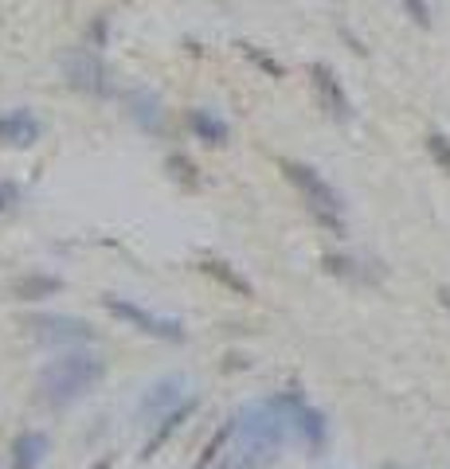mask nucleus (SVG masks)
Segmentation results:
<instances>
[{
    "label": "nucleus",
    "instance_id": "obj_11",
    "mask_svg": "<svg viewBox=\"0 0 450 469\" xmlns=\"http://www.w3.org/2000/svg\"><path fill=\"white\" fill-rule=\"evenodd\" d=\"M39 133H44V125H39V117L31 110H8L0 114V145L8 149H28L39 141Z\"/></svg>",
    "mask_w": 450,
    "mask_h": 469
},
{
    "label": "nucleus",
    "instance_id": "obj_20",
    "mask_svg": "<svg viewBox=\"0 0 450 469\" xmlns=\"http://www.w3.org/2000/svg\"><path fill=\"white\" fill-rule=\"evenodd\" d=\"M427 153H431V161L443 168V173H450V137L446 133H431V137H427Z\"/></svg>",
    "mask_w": 450,
    "mask_h": 469
},
{
    "label": "nucleus",
    "instance_id": "obj_13",
    "mask_svg": "<svg viewBox=\"0 0 450 469\" xmlns=\"http://www.w3.org/2000/svg\"><path fill=\"white\" fill-rule=\"evenodd\" d=\"M48 457V434L44 431H24L13 442V469H39Z\"/></svg>",
    "mask_w": 450,
    "mask_h": 469
},
{
    "label": "nucleus",
    "instance_id": "obj_26",
    "mask_svg": "<svg viewBox=\"0 0 450 469\" xmlns=\"http://www.w3.org/2000/svg\"><path fill=\"white\" fill-rule=\"evenodd\" d=\"M110 465H114V457H110V454H102L99 462H94V469H110Z\"/></svg>",
    "mask_w": 450,
    "mask_h": 469
},
{
    "label": "nucleus",
    "instance_id": "obj_14",
    "mask_svg": "<svg viewBox=\"0 0 450 469\" xmlns=\"http://www.w3.org/2000/svg\"><path fill=\"white\" fill-rule=\"evenodd\" d=\"M196 266H200L203 274H208L212 282H220L223 290H231V294H239V297H255V286L243 278V274L235 270L231 262H223V259H200Z\"/></svg>",
    "mask_w": 450,
    "mask_h": 469
},
{
    "label": "nucleus",
    "instance_id": "obj_17",
    "mask_svg": "<svg viewBox=\"0 0 450 469\" xmlns=\"http://www.w3.org/2000/svg\"><path fill=\"white\" fill-rule=\"evenodd\" d=\"M321 266H325L329 274H337V278H352V282H368V278H372V274L364 270V262L349 259V254H325V259H321Z\"/></svg>",
    "mask_w": 450,
    "mask_h": 469
},
{
    "label": "nucleus",
    "instance_id": "obj_6",
    "mask_svg": "<svg viewBox=\"0 0 450 469\" xmlns=\"http://www.w3.org/2000/svg\"><path fill=\"white\" fill-rule=\"evenodd\" d=\"M271 403H274V407L286 414V419H290V426H294V431L306 439V446H309V450H314V454H321V450H325V439H329V422H325V414H321L317 407H309L302 391H298V388H286L282 396H274Z\"/></svg>",
    "mask_w": 450,
    "mask_h": 469
},
{
    "label": "nucleus",
    "instance_id": "obj_16",
    "mask_svg": "<svg viewBox=\"0 0 450 469\" xmlns=\"http://www.w3.org/2000/svg\"><path fill=\"white\" fill-rule=\"evenodd\" d=\"M63 290V278H51V274H24L13 294L20 297V302H44V297H56Z\"/></svg>",
    "mask_w": 450,
    "mask_h": 469
},
{
    "label": "nucleus",
    "instance_id": "obj_4",
    "mask_svg": "<svg viewBox=\"0 0 450 469\" xmlns=\"http://www.w3.org/2000/svg\"><path fill=\"white\" fill-rule=\"evenodd\" d=\"M102 309H106L110 317H117V321L134 325L137 333L153 337V340H169V345H180V340L188 337V333H185V321H180V317L149 313V309L125 302V297H117V294H102Z\"/></svg>",
    "mask_w": 450,
    "mask_h": 469
},
{
    "label": "nucleus",
    "instance_id": "obj_24",
    "mask_svg": "<svg viewBox=\"0 0 450 469\" xmlns=\"http://www.w3.org/2000/svg\"><path fill=\"white\" fill-rule=\"evenodd\" d=\"M216 469H247V465H243V462H239V457H235V454H228V457H223V462H220Z\"/></svg>",
    "mask_w": 450,
    "mask_h": 469
},
{
    "label": "nucleus",
    "instance_id": "obj_25",
    "mask_svg": "<svg viewBox=\"0 0 450 469\" xmlns=\"http://www.w3.org/2000/svg\"><path fill=\"white\" fill-rule=\"evenodd\" d=\"M247 364H251L247 356H235V352H231V356H228V368H247Z\"/></svg>",
    "mask_w": 450,
    "mask_h": 469
},
{
    "label": "nucleus",
    "instance_id": "obj_1",
    "mask_svg": "<svg viewBox=\"0 0 450 469\" xmlns=\"http://www.w3.org/2000/svg\"><path fill=\"white\" fill-rule=\"evenodd\" d=\"M106 379V360L94 352H67L39 371L36 391L48 407H71Z\"/></svg>",
    "mask_w": 450,
    "mask_h": 469
},
{
    "label": "nucleus",
    "instance_id": "obj_27",
    "mask_svg": "<svg viewBox=\"0 0 450 469\" xmlns=\"http://www.w3.org/2000/svg\"><path fill=\"white\" fill-rule=\"evenodd\" d=\"M384 469H403V465H384Z\"/></svg>",
    "mask_w": 450,
    "mask_h": 469
},
{
    "label": "nucleus",
    "instance_id": "obj_19",
    "mask_svg": "<svg viewBox=\"0 0 450 469\" xmlns=\"http://www.w3.org/2000/svg\"><path fill=\"white\" fill-rule=\"evenodd\" d=\"M235 47H239L243 55H247V59H251V63H255V67H259L263 74H271V79H282V74H286V67H282V63H278L274 55H266L263 47H255V44H235Z\"/></svg>",
    "mask_w": 450,
    "mask_h": 469
},
{
    "label": "nucleus",
    "instance_id": "obj_5",
    "mask_svg": "<svg viewBox=\"0 0 450 469\" xmlns=\"http://www.w3.org/2000/svg\"><path fill=\"white\" fill-rule=\"evenodd\" d=\"M63 74H67V82H71L74 90L91 94V98H114V94H117L114 71L106 67L94 51H87V47L71 51V55L63 59Z\"/></svg>",
    "mask_w": 450,
    "mask_h": 469
},
{
    "label": "nucleus",
    "instance_id": "obj_7",
    "mask_svg": "<svg viewBox=\"0 0 450 469\" xmlns=\"http://www.w3.org/2000/svg\"><path fill=\"white\" fill-rule=\"evenodd\" d=\"M24 328L44 345H87V340H94V325L71 313H36L24 321Z\"/></svg>",
    "mask_w": 450,
    "mask_h": 469
},
{
    "label": "nucleus",
    "instance_id": "obj_9",
    "mask_svg": "<svg viewBox=\"0 0 450 469\" xmlns=\"http://www.w3.org/2000/svg\"><path fill=\"white\" fill-rule=\"evenodd\" d=\"M196 407H200V399L188 396L180 407H173L169 414H160V419L153 422V431H149V439L142 442V462H149V457H157L160 450H165V446L173 442V434H180L188 426V419L196 414Z\"/></svg>",
    "mask_w": 450,
    "mask_h": 469
},
{
    "label": "nucleus",
    "instance_id": "obj_10",
    "mask_svg": "<svg viewBox=\"0 0 450 469\" xmlns=\"http://www.w3.org/2000/svg\"><path fill=\"white\" fill-rule=\"evenodd\" d=\"M185 388H188V379L185 376H165V379H157L153 388L142 396V403H137V414L142 419H160V414H169L173 407H180L188 396H185Z\"/></svg>",
    "mask_w": 450,
    "mask_h": 469
},
{
    "label": "nucleus",
    "instance_id": "obj_22",
    "mask_svg": "<svg viewBox=\"0 0 450 469\" xmlns=\"http://www.w3.org/2000/svg\"><path fill=\"white\" fill-rule=\"evenodd\" d=\"M102 44H106V20L99 16L91 28V36H87V47H102Z\"/></svg>",
    "mask_w": 450,
    "mask_h": 469
},
{
    "label": "nucleus",
    "instance_id": "obj_8",
    "mask_svg": "<svg viewBox=\"0 0 450 469\" xmlns=\"http://www.w3.org/2000/svg\"><path fill=\"white\" fill-rule=\"evenodd\" d=\"M309 82H314V94H317L321 110H325L329 117H337V122H349V117H352V102H349L345 87H341L337 71L329 67V63H314V67H309Z\"/></svg>",
    "mask_w": 450,
    "mask_h": 469
},
{
    "label": "nucleus",
    "instance_id": "obj_2",
    "mask_svg": "<svg viewBox=\"0 0 450 469\" xmlns=\"http://www.w3.org/2000/svg\"><path fill=\"white\" fill-rule=\"evenodd\" d=\"M286 431H290V419L271 399L251 403V407L239 411V450H235V457L247 469L271 465L278 450L286 446Z\"/></svg>",
    "mask_w": 450,
    "mask_h": 469
},
{
    "label": "nucleus",
    "instance_id": "obj_15",
    "mask_svg": "<svg viewBox=\"0 0 450 469\" xmlns=\"http://www.w3.org/2000/svg\"><path fill=\"white\" fill-rule=\"evenodd\" d=\"M130 114L137 117V125H142V130L165 133V114H160V102L153 98V94L134 90V94H130Z\"/></svg>",
    "mask_w": 450,
    "mask_h": 469
},
{
    "label": "nucleus",
    "instance_id": "obj_18",
    "mask_svg": "<svg viewBox=\"0 0 450 469\" xmlns=\"http://www.w3.org/2000/svg\"><path fill=\"white\" fill-rule=\"evenodd\" d=\"M165 168H169V176L180 180L185 188H200V184H203V180H200V168L192 165L185 153H169V157H165Z\"/></svg>",
    "mask_w": 450,
    "mask_h": 469
},
{
    "label": "nucleus",
    "instance_id": "obj_21",
    "mask_svg": "<svg viewBox=\"0 0 450 469\" xmlns=\"http://www.w3.org/2000/svg\"><path fill=\"white\" fill-rule=\"evenodd\" d=\"M403 8L420 28H431V8H427V0H403Z\"/></svg>",
    "mask_w": 450,
    "mask_h": 469
},
{
    "label": "nucleus",
    "instance_id": "obj_23",
    "mask_svg": "<svg viewBox=\"0 0 450 469\" xmlns=\"http://www.w3.org/2000/svg\"><path fill=\"white\" fill-rule=\"evenodd\" d=\"M16 204V188L13 184H0V211H8Z\"/></svg>",
    "mask_w": 450,
    "mask_h": 469
},
{
    "label": "nucleus",
    "instance_id": "obj_12",
    "mask_svg": "<svg viewBox=\"0 0 450 469\" xmlns=\"http://www.w3.org/2000/svg\"><path fill=\"white\" fill-rule=\"evenodd\" d=\"M188 130L203 145H228L231 141V125L223 122L220 114H212V110H192L188 114Z\"/></svg>",
    "mask_w": 450,
    "mask_h": 469
},
{
    "label": "nucleus",
    "instance_id": "obj_3",
    "mask_svg": "<svg viewBox=\"0 0 450 469\" xmlns=\"http://www.w3.org/2000/svg\"><path fill=\"white\" fill-rule=\"evenodd\" d=\"M278 168H282V176L298 188V196L306 200L309 216H314L321 227L333 231V234H345V200L337 196V188L329 184L317 168H309L302 161H278Z\"/></svg>",
    "mask_w": 450,
    "mask_h": 469
}]
</instances>
